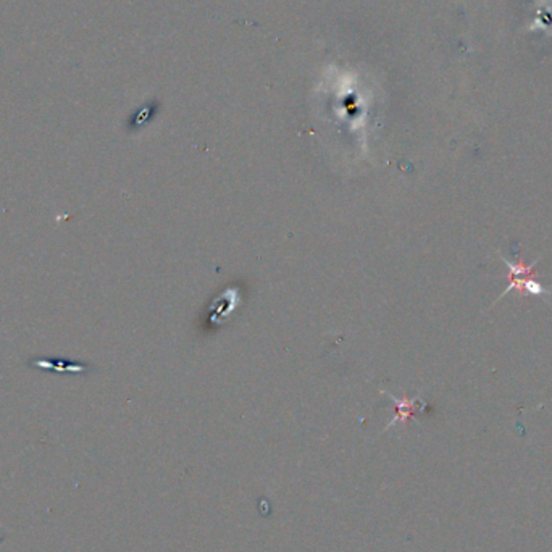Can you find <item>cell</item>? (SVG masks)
Segmentation results:
<instances>
[{"mask_svg": "<svg viewBox=\"0 0 552 552\" xmlns=\"http://www.w3.org/2000/svg\"><path fill=\"white\" fill-rule=\"evenodd\" d=\"M496 254H498V257L508 265L509 286L508 289L494 301V304H498L499 301H501L504 296H508L510 291H517V295H518V291H520V288L524 285V281L528 280V278H534V276H536V265H538V262H540V258H541L536 257V260L532 262V264H525V260H524L522 256L518 257L517 262H510V260L504 257L499 250H496Z\"/></svg>", "mask_w": 552, "mask_h": 552, "instance_id": "1", "label": "cell"}, {"mask_svg": "<svg viewBox=\"0 0 552 552\" xmlns=\"http://www.w3.org/2000/svg\"><path fill=\"white\" fill-rule=\"evenodd\" d=\"M384 394L391 398L392 402L396 404V410H398V412H396V419L392 420L391 423H390V427L394 425L396 422H399V420H401V422L409 420L415 412L425 409V406H427V404L422 401V399H419V398H417V399H401V401H399L398 398H394L390 392H384Z\"/></svg>", "mask_w": 552, "mask_h": 552, "instance_id": "2", "label": "cell"}]
</instances>
